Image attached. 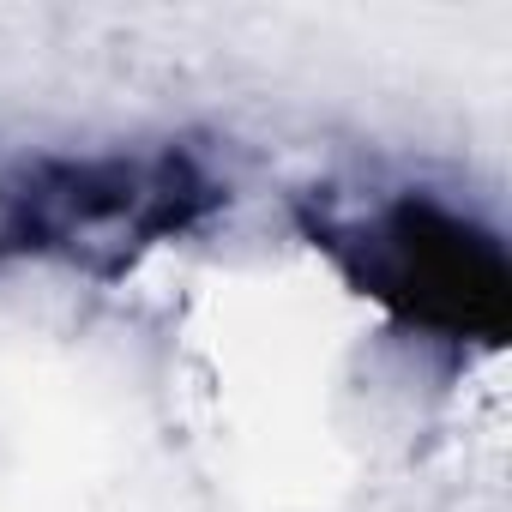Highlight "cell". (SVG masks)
Here are the masks:
<instances>
[{"label":"cell","mask_w":512,"mask_h":512,"mask_svg":"<svg viewBox=\"0 0 512 512\" xmlns=\"http://www.w3.org/2000/svg\"><path fill=\"white\" fill-rule=\"evenodd\" d=\"M223 187L181 145L37 157L0 187V253L73 266H121L133 253L199 229Z\"/></svg>","instance_id":"6da1fadb"},{"label":"cell","mask_w":512,"mask_h":512,"mask_svg":"<svg viewBox=\"0 0 512 512\" xmlns=\"http://www.w3.org/2000/svg\"><path fill=\"white\" fill-rule=\"evenodd\" d=\"M314 241L332 247L344 272L410 326L452 338V344L506 338L512 272H506L500 241L482 223L422 193H398L356 223H320Z\"/></svg>","instance_id":"7a4b0ae2"}]
</instances>
